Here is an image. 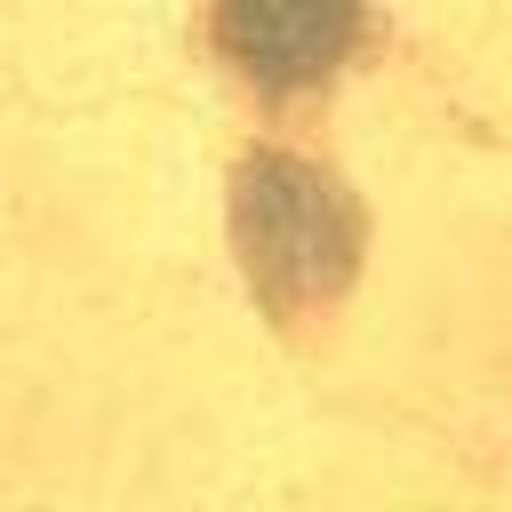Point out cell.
Returning <instances> with one entry per match:
<instances>
[{
    "label": "cell",
    "instance_id": "obj_1",
    "mask_svg": "<svg viewBox=\"0 0 512 512\" xmlns=\"http://www.w3.org/2000/svg\"><path fill=\"white\" fill-rule=\"evenodd\" d=\"M232 224H240V248H248V272L288 304V296H320L352 272V208L344 192L304 168V160H248L240 168V192H232Z\"/></svg>",
    "mask_w": 512,
    "mask_h": 512
},
{
    "label": "cell",
    "instance_id": "obj_2",
    "mask_svg": "<svg viewBox=\"0 0 512 512\" xmlns=\"http://www.w3.org/2000/svg\"><path fill=\"white\" fill-rule=\"evenodd\" d=\"M360 32L352 0H224L216 8V40L240 72H256L264 88H304L320 80Z\"/></svg>",
    "mask_w": 512,
    "mask_h": 512
}]
</instances>
